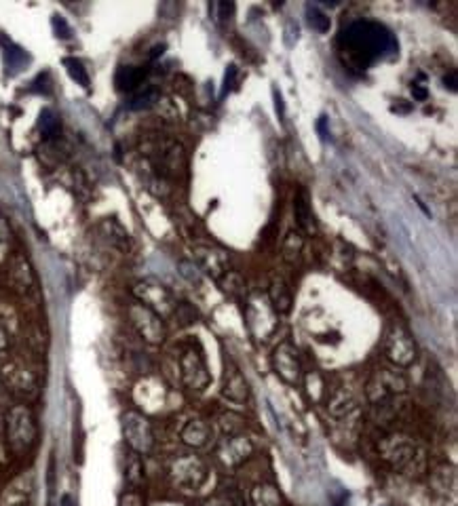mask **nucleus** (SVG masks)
Wrapping results in <instances>:
<instances>
[{
    "mask_svg": "<svg viewBox=\"0 0 458 506\" xmlns=\"http://www.w3.org/2000/svg\"><path fill=\"white\" fill-rule=\"evenodd\" d=\"M144 157L148 161L150 173H155L167 182L182 180L188 169V157L180 141L157 137L144 146Z\"/></svg>",
    "mask_w": 458,
    "mask_h": 506,
    "instance_id": "obj_1",
    "label": "nucleus"
},
{
    "mask_svg": "<svg viewBox=\"0 0 458 506\" xmlns=\"http://www.w3.org/2000/svg\"><path fill=\"white\" fill-rule=\"evenodd\" d=\"M36 422L34 413L28 405H13L7 411L5 418V441L9 445V452L15 456H24L32 450L36 443Z\"/></svg>",
    "mask_w": 458,
    "mask_h": 506,
    "instance_id": "obj_2",
    "label": "nucleus"
},
{
    "mask_svg": "<svg viewBox=\"0 0 458 506\" xmlns=\"http://www.w3.org/2000/svg\"><path fill=\"white\" fill-rule=\"evenodd\" d=\"M346 47L355 57L369 61L385 51V45L391 42V36L374 24H355L346 32Z\"/></svg>",
    "mask_w": 458,
    "mask_h": 506,
    "instance_id": "obj_3",
    "label": "nucleus"
},
{
    "mask_svg": "<svg viewBox=\"0 0 458 506\" xmlns=\"http://www.w3.org/2000/svg\"><path fill=\"white\" fill-rule=\"evenodd\" d=\"M131 294H133L135 302L144 304L152 313H157L161 319L171 317L176 306H178L174 294L169 292L163 283H159L157 278H142V280H137L133 285V289H131Z\"/></svg>",
    "mask_w": 458,
    "mask_h": 506,
    "instance_id": "obj_4",
    "label": "nucleus"
},
{
    "mask_svg": "<svg viewBox=\"0 0 458 506\" xmlns=\"http://www.w3.org/2000/svg\"><path fill=\"white\" fill-rule=\"evenodd\" d=\"M121 426H123L125 443L129 445L131 452L146 456L155 450V432H152V424L148 422V418L142 411H135V409L125 411Z\"/></svg>",
    "mask_w": 458,
    "mask_h": 506,
    "instance_id": "obj_5",
    "label": "nucleus"
},
{
    "mask_svg": "<svg viewBox=\"0 0 458 506\" xmlns=\"http://www.w3.org/2000/svg\"><path fill=\"white\" fill-rule=\"evenodd\" d=\"M127 317H129V323L133 325V329L137 331V335L146 344L159 346L165 342V338H167L165 321L157 313H152L150 308H146L139 302H133L127 306Z\"/></svg>",
    "mask_w": 458,
    "mask_h": 506,
    "instance_id": "obj_6",
    "label": "nucleus"
},
{
    "mask_svg": "<svg viewBox=\"0 0 458 506\" xmlns=\"http://www.w3.org/2000/svg\"><path fill=\"white\" fill-rule=\"evenodd\" d=\"M385 352L393 363L408 367L416 358V344L406 327L391 323L385 331Z\"/></svg>",
    "mask_w": 458,
    "mask_h": 506,
    "instance_id": "obj_7",
    "label": "nucleus"
},
{
    "mask_svg": "<svg viewBox=\"0 0 458 506\" xmlns=\"http://www.w3.org/2000/svg\"><path fill=\"white\" fill-rule=\"evenodd\" d=\"M0 378H3V384L20 395V397H34L38 393V382H36V374L24 363V361H7V363L3 365V370H0Z\"/></svg>",
    "mask_w": 458,
    "mask_h": 506,
    "instance_id": "obj_8",
    "label": "nucleus"
},
{
    "mask_svg": "<svg viewBox=\"0 0 458 506\" xmlns=\"http://www.w3.org/2000/svg\"><path fill=\"white\" fill-rule=\"evenodd\" d=\"M194 262L201 272L220 280L231 270V253L217 245H197L194 247Z\"/></svg>",
    "mask_w": 458,
    "mask_h": 506,
    "instance_id": "obj_9",
    "label": "nucleus"
},
{
    "mask_svg": "<svg viewBox=\"0 0 458 506\" xmlns=\"http://www.w3.org/2000/svg\"><path fill=\"white\" fill-rule=\"evenodd\" d=\"M180 376L190 390H205L209 384V372L199 352L186 350L180 358Z\"/></svg>",
    "mask_w": 458,
    "mask_h": 506,
    "instance_id": "obj_10",
    "label": "nucleus"
},
{
    "mask_svg": "<svg viewBox=\"0 0 458 506\" xmlns=\"http://www.w3.org/2000/svg\"><path fill=\"white\" fill-rule=\"evenodd\" d=\"M273 367L279 374V378L287 384H298L302 380V365L296 348L289 342H283L277 346L275 354H273Z\"/></svg>",
    "mask_w": 458,
    "mask_h": 506,
    "instance_id": "obj_11",
    "label": "nucleus"
},
{
    "mask_svg": "<svg viewBox=\"0 0 458 506\" xmlns=\"http://www.w3.org/2000/svg\"><path fill=\"white\" fill-rule=\"evenodd\" d=\"M171 477L176 479L178 485L186 487V489H197L205 477H207V468L203 464L201 458L197 456H182L171 464Z\"/></svg>",
    "mask_w": 458,
    "mask_h": 506,
    "instance_id": "obj_12",
    "label": "nucleus"
},
{
    "mask_svg": "<svg viewBox=\"0 0 458 506\" xmlns=\"http://www.w3.org/2000/svg\"><path fill=\"white\" fill-rule=\"evenodd\" d=\"M9 280L13 285V289L22 296H28L30 292H34L36 287V276L32 270V264L26 255L15 253L9 262Z\"/></svg>",
    "mask_w": 458,
    "mask_h": 506,
    "instance_id": "obj_13",
    "label": "nucleus"
},
{
    "mask_svg": "<svg viewBox=\"0 0 458 506\" xmlns=\"http://www.w3.org/2000/svg\"><path fill=\"white\" fill-rule=\"evenodd\" d=\"M252 452H254V448H252V441L247 437L231 435L220 445L217 456L226 466H239L241 462H245L252 456Z\"/></svg>",
    "mask_w": 458,
    "mask_h": 506,
    "instance_id": "obj_14",
    "label": "nucleus"
},
{
    "mask_svg": "<svg viewBox=\"0 0 458 506\" xmlns=\"http://www.w3.org/2000/svg\"><path fill=\"white\" fill-rule=\"evenodd\" d=\"M293 218H296L298 230L302 235L313 237L317 232V220H315V213H313L307 190H298L293 196Z\"/></svg>",
    "mask_w": 458,
    "mask_h": 506,
    "instance_id": "obj_15",
    "label": "nucleus"
},
{
    "mask_svg": "<svg viewBox=\"0 0 458 506\" xmlns=\"http://www.w3.org/2000/svg\"><path fill=\"white\" fill-rule=\"evenodd\" d=\"M98 230H100V237H104V241L114 247L116 251L121 253H129L133 249V241H131V235L127 232V228L116 222L114 218H106L98 224Z\"/></svg>",
    "mask_w": 458,
    "mask_h": 506,
    "instance_id": "obj_16",
    "label": "nucleus"
},
{
    "mask_svg": "<svg viewBox=\"0 0 458 506\" xmlns=\"http://www.w3.org/2000/svg\"><path fill=\"white\" fill-rule=\"evenodd\" d=\"M222 395L224 399H228L235 405H241L247 401V382L243 378V374L235 367V365H228L226 367V374H224V388H222Z\"/></svg>",
    "mask_w": 458,
    "mask_h": 506,
    "instance_id": "obj_17",
    "label": "nucleus"
},
{
    "mask_svg": "<svg viewBox=\"0 0 458 506\" xmlns=\"http://www.w3.org/2000/svg\"><path fill=\"white\" fill-rule=\"evenodd\" d=\"M30 491H32V475H22L15 477L0 496V506H20V504H28L30 500Z\"/></svg>",
    "mask_w": 458,
    "mask_h": 506,
    "instance_id": "obj_18",
    "label": "nucleus"
},
{
    "mask_svg": "<svg viewBox=\"0 0 458 506\" xmlns=\"http://www.w3.org/2000/svg\"><path fill=\"white\" fill-rule=\"evenodd\" d=\"M268 300H270V306L277 315H287L291 310V304H293V296H291V289L287 285L285 278L281 276H275L270 280V287H268Z\"/></svg>",
    "mask_w": 458,
    "mask_h": 506,
    "instance_id": "obj_19",
    "label": "nucleus"
},
{
    "mask_svg": "<svg viewBox=\"0 0 458 506\" xmlns=\"http://www.w3.org/2000/svg\"><path fill=\"white\" fill-rule=\"evenodd\" d=\"M211 437V428L203 420H190L182 430V441L190 448H203Z\"/></svg>",
    "mask_w": 458,
    "mask_h": 506,
    "instance_id": "obj_20",
    "label": "nucleus"
},
{
    "mask_svg": "<svg viewBox=\"0 0 458 506\" xmlns=\"http://www.w3.org/2000/svg\"><path fill=\"white\" fill-rule=\"evenodd\" d=\"M146 70L144 68H133V65H123L116 72V87L121 91H135L144 85Z\"/></svg>",
    "mask_w": 458,
    "mask_h": 506,
    "instance_id": "obj_21",
    "label": "nucleus"
},
{
    "mask_svg": "<svg viewBox=\"0 0 458 506\" xmlns=\"http://www.w3.org/2000/svg\"><path fill=\"white\" fill-rule=\"evenodd\" d=\"M302 249H304V235L300 230H289L283 239L281 245V258L287 264H298L302 258Z\"/></svg>",
    "mask_w": 458,
    "mask_h": 506,
    "instance_id": "obj_22",
    "label": "nucleus"
},
{
    "mask_svg": "<svg viewBox=\"0 0 458 506\" xmlns=\"http://www.w3.org/2000/svg\"><path fill=\"white\" fill-rule=\"evenodd\" d=\"M220 287H222V292L228 294L231 298H245V278L237 272V270H228L220 280Z\"/></svg>",
    "mask_w": 458,
    "mask_h": 506,
    "instance_id": "obj_23",
    "label": "nucleus"
},
{
    "mask_svg": "<svg viewBox=\"0 0 458 506\" xmlns=\"http://www.w3.org/2000/svg\"><path fill=\"white\" fill-rule=\"evenodd\" d=\"M125 479L133 487L144 483V464H142L139 454H135V452H129L125 458Z\"/></svg>",
    "mask_w": 458,
    "mask_h": 506,
    "instance_id": "obj_24",
    "label": "nucleus"
},
{
    "mask_svg": "<svg viewBox=\"0 0 458 506\" xmlns=\"http://www.w3.org/2000/svg\"><path fill=\"white\" fill-rule=\"evenodd\" d=\"M252 500H254L256 506H281V496H279L277 487L275 485H266V483L254 487Z\"/></svg>",
    "mask_w": 458,
    "mask_h": 506,
    "instance_id": "obj_25",
    "label": "nucleus"
},
{
    "mask_svg": "<svg viewBox=\"0 0 458 506\" xmlns=\"http://www.w3.org/2000/svg\"><path fill=\"white\" fill-rule=\"evenodd\" d=\"M63 65L68 70V74L79 83L81 87H89V74H87V70L83 68V63L79 59H74V57H68L63 59Z\"/></svg>",
    "mask_w": 458,
    "mask_h": 506,
    "instance_id": "obj_26",
    "label": "nucleus"
},
{
    "mask_svg": "<svg viewBox=\"0 0 458 506\" xmlns=\"http://www.w3.org/2000/svg\"><path fill=\"white\" fill-rule=\"evenodd\" d=\"M0 323H3V325L9 329L11 335L20 329V315H17V310H15L11 304H7V302H0Z\"/></svg>",
    "mask_w": 458,
    "mask_h": 506,
    "instance_id": "obj_27",
    "label": "nucleus"
},
{
    "mask_svg": "<svg viewBox=\"0 0 458 506\" xmlns=\"http://www.w3.org/2000/svg\"><path fill=\"white\" fill-rule=\"evenodd\" d=\"M307 393L315 403H319L326 397V384H323V378L319 374L313 372V374L307 376Z\"/></svg>",
    "mask_w": 458,
    "mask_h": 506,
    "instance_id": "obj_28",
    "label": "nucleus"
},
{
    "mask_svg": "<svg viewBox=\"0 0 458 506\" xmlns=\"http://www.w3.org/2000/svg\"><path fill=\"white\" fill-rule=\"evenodd\" d=\"M330 409H332V413H336V416L346 413V411L353 409V399H351L346 393H336V395L330 399Z\"/></svg>",
    "mask_w": 458,
    "mask_h": 506,
    "instance_id": "obj_29",
    "label": "nucleus"
},
{
    "mask_svg": "<svg viewBox=\"0 0 458 506\" xmlns=\"http://www.w3.org/2000/svg\"><path fill=\"white\" fill-rule=\"evenodd\" d=\"M121 506H144V498H142V493H137V491H125L123 496H121V502H119Z\"/></svg>",
    "mask_w": 458,
    "mask_h": 506,
    "instance_id": "obj_30",
    "label": "nucleus"
},
{
    "mask_svg": "<svg viewBox=\"0 0 458 506\" xmlns=\"http://www.w3.org/2000/svg\"><path fill=\"white\" fill-rule=\"evenodd\" d=\"M40 127H45V135L47 137H53L57 133V120H55V116H51V112H43Z\"/></svg>",
    "mask_w": 458,
    "mask_h": 506,
    "instance_id": "obj_31",
    "label": "nucleus"
},
{
    "mask_svg": "<svg viewBox=\"0 0 458 506\" xmlns=\"http://www.w3.org/2000/svg\"><path fill=\"white\" fill-rule=\"evenodd\" d=\"M311 26L317 28L319 32H326V30L330 28V17L321 15L319 11H313V13H311Z\"/></svg>",
    "mask_w": 458,
    "mask_h": 506,
    "instance_id": "obj_32",
    "label": "nucleus"
},
{
    "mask_svg": "<svg viewBox=\"0 0 458 506\" xmlns=\"http://www.w3.org/2000/svg\"><path fill=\"white\" fill-rule=\"evenodd\" d=\"M9 346H11V333L3 323H0V352H7Z\"/></svg>",
    "mask_w": 458,
    "mask_h": 506,
    "instance_id": "obj_33",
    "label": "nucleus"
},
{
    "mask_svg": "<svg viewBox=\"0 0 458 506\" xmlns=\"http://www.w3.org/2000/svg\"><path fill=\"white\" fill-rule=\"evenodd\" d=\"M11 237V228H9V222L5 220V215L0 213V243H5L7 239Z\"/></svg>",
    "mask_w": 458,
    "mask_h": 506,
    "instance_id": "obj_34",
    "label": "nucleus"
},
{
    "mask_svg": "<svg viewBox=\"0 0 458 506\" xmlns=\"http://www.w3.org/2000/svg\"><path fill=\"white\" fill-rule=\"evenodd\" d=\"M20 506H26V504H20Z\"/></svg>",
    "mask_w": 458,
    "mask_h": 506,
    "instance_id": "obj_35",
    "label": "nucleus"
}]
</instances>
